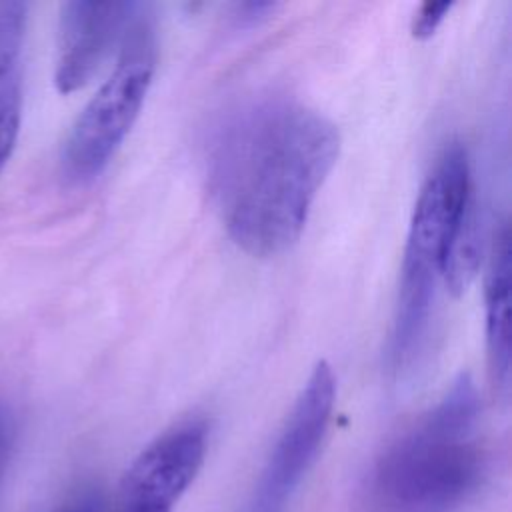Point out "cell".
<instances>
[{
  "instance_id": "4",
  "label": "cell",
  "mask_w": 512,
  "mask_h": 512,
  "mask_svg": "<svg viewBox=\"0 0 512 512\" xmlns=\"http://www.w3.org/2000/svg\"><path fill=\"white\" fill-rule=\"evenodd\" d=\"M154 68V30L138 16L122 40L116 68L84 106L64 142L66 178L88 182L110 164L142 110Z\"/></svg>"
},
{
  "instance_id": "9",
  "label": "cell",
  "mask_w": 512,
  "mask_h": 512,
  "mask_svg": "<svg viewBox=\"0 0 512 512\" xmlns=\"http://www.w3.org/2000/svg\"><path fill=\"white\" fill-rule=\"evenodd\" d=\"M22 118V92L18 74L0 78V170L6 166L16 146Z\"/></svg>"
},
{
  "instance_id": "5",
  "label": "cell",
  "mask_w": 512,
  "mask_h": 512,
  "mask_svg": "<svg viewBox=\"0 0 512 512\" xmlns=\"http://www.w3.org/2000/svg\"><path fill=\"white\" fill-rule=\"evenodd\" d=\"M334 398V372L330 364L318 362L286 418L246 512H284L318 456L328 430Z\"/></svg>"
},
{
  "instance_id": "6",
  "label": "cell",
  "mask_w": 512,
  "mask_h": 512,
  "mask_svg": "<svg viewBox=\"0 0 512 512\" xmlns=\"http://www.w3.org/2000/svg\"><path fill=\"white\" fill-rule=\"evenodd\" d=\"M206 454V428L186 422L156 438L126 470L114 512H172Z\"/></svg>"
},
{
  "instance_id": "8",
  "label": "cell",
  "mask_w": 512,
  "mask_h": 512,
  "mask_svg": "<svg viewBox=\"0 0 512 512\" xmlns=\"http://www.w3.org/2000/svg\"><path fill=\"white\" fill-rule=\"evenodd\" d=\"M484 302L490 370L496 384L506 388L510 380V234L506 226L494 238Z\"/></svg>"
},
{
  "instance_id": "1",
  "label": "cell",
  "mask_w": 512,
  "mask_h": 512,
  "mask_svg": "<svg viewBox=\"0 0 512 512\" xmlns=\"http://www.w3.org/2000/svg\"><path fill=\"white\" fill-rule=\"evenodd\" d=\"M340 150L338 128L282 94L232 108L208 148V182L230 238L252 256L288 250Z\"/></svg>"
},
{
  "instance_id": "13",
  "label": "cell",
  "mask_w": 512,
  "mask_h": 512,
  "mask_svg": "<svg viewBox=\"0 0 512 512\" xmlns=\"http://www.w3.org/2000/svg\"><path fill=\"white\" fill-rule=\"evenodd\" d=\"M64 512H98V510H96V502H94V500H84V502H80L78 506L68 508V510H64Z\"/></svg>"
},
{
  "instance_id": "2",
  "label": "cell",
  "mask_w": 512,
  "mask_h": 512,
  "mask_svg": "<svg viewBox=\"0 0 512 512\" xmlns=\"http://www.w3.org/2000/svg\"><path fill=\"white\" fill-rule=\"evenodd\" d=\"M480 400L462 374L440 404L380 458L372 478L378 512H446L472 494L484 476L474 440Z\"/></svg>"
},
{
  "instance_id": "10",
  "label": "cell",
  "mask_w": 512,
  "mask_h": 512,
  "mask_svg": "<svg viewBox=\"0 0 512 512\" xmlns=\"http://www.w3.org/2000/svg\"><path fill=\"white\" fill-rule=\"evenodd\" d=\"M26 30V4L16 0L0 2V78L14 72Z\"/></svg>"
},
{
  "instance_id": "12",
  "label": "cell",
  "mask_w": 512,
  "mask_h": 512,
  "mask_svg": "<svg viewBox=\"0 0 512 512\" xmlns=\"http://www.w3.org/2000/svg\"><path fill=\"white\" fill-rule=\"evenodd\" d=\"M10 436H12L10 418L4 410V406L0 404V470H2L4 460H6V452H8V446H10Z\"/></svg>"
},
{
  "instance_id": "3",
  "label": "cell",
  "mask_w": 512,
  "mask_h": 512,
  "mask_svg": "<svg viewBox=\"0 0 512 512\" xmlns=\"http://www.w3.org/2000/svg\"><path fill=\"white\" fill-rule=\"evenodd\" d=\"M472 200L466 150L452 142L426 178L408 228L390 336V362L396 372L406 370L424 344L436 282L442 278L450 242Z\"/></svg>"
},
{
  "instance_id": "11",
  "label": "cell",
  "mask_w": 512,
  "mask_h": 512,
  "mask_svg": "<svg viewBox=\"0 0 512 512\" xmlns=\"http://www.w3.org/2000/svg\"><path fill=\"white\" fill-rule=\"evenodd\" d=\"M452 2H424L412 20V34L416 38H430L442 20L448 16Z\"/></svg>"
},
{
  "instance_id": "7",
  "label": "cell",
  "mask_w": 512,
  "mask_h": 512,
  "mask_svg": "<svg viewBox=\"0 0 512 512\" xmlns=\"http://www.w3.org/2000/svg\"><path fill=\"white\" fill-rule=\"evenodd\" d=\"M134 2L72 0L58 20L54 84L58 92L80 90L98 72L110 50L124 40L138 18Z\"/></svg>"
}]
</instances>
